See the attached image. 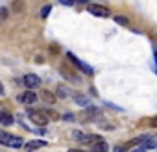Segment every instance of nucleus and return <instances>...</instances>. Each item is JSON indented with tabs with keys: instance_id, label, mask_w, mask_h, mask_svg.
Returning a JSON list of instances; mask_svg holds the SVG:
<instances>
[{
	"instance_id": "obj_12",
	"label": "nucleus",
	"mask_w": 157,
	"mask_h": 152,
	"mask_svg": "<svg viewBox=\"0 0 157 152\" xmlns=\"http://www.w3.org/2000/svg\"><path fill=\"white\" fill-rule=\"evenodd\" d=\"M107 150H109V145L105 141H100V143L93 145V150L91 152H107Z\"/></svg>"
},
{
	"instance_id": "obj_10",
	"label": "nucleus",
	"mask_w": 157,
	"mask_h": 152,
	"mask_svg": "<svg viewBox=\"0 0 157 152\" xmlns=\"http://www.w3.org/2000/svg\"><path fill=\"white\" fill-rule=\"evenodd\" d=\"M72 98H74V102L78 104V106H82V108H91V104H89V98L87 97H83V95H72Z\"/></svg>"
},
{
	"instance_id": "obj_14",
	"label": "nucleus",
	"mask_w": 157,
	"mask_h": 152,
	"mask_svg": "<svg viewBox=\"0 0 157 152\" xmlns=\"http://www.w3.org/2000/svg\"><path fill=\"white\" fill-rule=\"evenodd\" d=\"M50 11H52V6H50V4H46V6H43V10H41V17H43V19H46Z\"/></svg>"
},
{
	"instance_id": "obj_1",
	"label": "nucleus",
	"mask_w": 157,
	"mask_h": 152,
	"mask_svg": "<svg viewBox=\"0 0 157 152\" xmlns=\"http://www.w3.org/2000/svg\"><path fill=\"white\" fill-rule=\"evenodd\" d=\"M0 145H4L8 148H22L24 139H21L17 135H11V134H6V132L0 130Z\"/></svg>"
},
{
	"instance_id": "obj_5",
	"label": "nucleus",
	"mask_w": 157,
	"mask_h": 152,
	"mask_svg": "<svg viewBox=\"0 0 157 152\" xmlns=\"http://www.w3.org/2000/svg\"><path fill=\"white\" fill-rule=\"evenodd\" d=\"M87 10H89V13H91V15H96V17H111L109 8L100 6V4H89V6H87Z\"/></svg>"
},
{
	"instance_id": "obj_15",
	"label": "nucleus",
	"mask_w": 157,
	"mask_h": 152,
	"mask_svg": "<svg viewBox=\"0 0 157 152\" xmlns=\"http://www.w3.org/2000/svg\"><path fill=\"white\" fill-rule=\"evenodd\" d=\"M115 22H118V24H122V26H128V24H129V21H128L126 17H118V15L115 17Z\"/></svg>"
},
{
	"instance_id": "obj_6",
	"label": "nucleus",
	"mask_w": 157,
	"mask_h": 152,
	"mask_svg": "<svg viewBox=\"0 0 157 152\" xmlns=\"http://www.w3.org/2000/svg\"><path fill=\"white\" fill-rule=\"evenodd\" d=\"M22 84H24V87H28V89H35V87H39L41 86V78L37 74H24L22 76Z\"/></svg>"
},
{
	"instance_id": "obj_21",
	"label": "nucleus",
	"mask_w": 157,
	"mask_h": 152,
	"mask_svg": "<svg viewBox=\"0 0 157 152\" xmlns=\"http://www.w3.org/2000/svg\"><path fill=\"white\" fill-rule=\"evenodd\" d=\"M4 93H6V91H4V86H2V82H0V97H2Z\"/></svg>"
},
{
	"instance_id": "obj_11",
	"label": "nucleus",
	"mask_w": 157,
	"mask_h": 152,
	"mask_svg": "<svg viewBox=\"0 0 157 152\" xmlns=\"http://www.w3.org/2000/svg\"><path fill=\"white\" fill-rule=\"evenodd\" d=\"M15 121H13V115H10V113H0V124H4V126H11Z\"/></svg>"
},
{
	"instance_id": "obj_13",
	"label": "nucleus",
	"mask_w": 157,
	"mask_h": 152,
	"mask_svg": "<svg viewBox=\"0 0 157 152\" xmlns=\"http://www.w3.org/2000/svg\"><path fill=\"white\" fill-rule=\"evenodd\" d=\"M41 97H43L48 104H54V100H56V98H54V95H52V93H48V91H41Z\"/></svg>"
},
{
	"instance_id": "obj_16",
	"label": "nucleus",
	"mask_w": 157,
	"mask_h": 152,
	"mask_svg": "<svg viewBox=\"0 0 157 152\" xmlns=\"http://www.w3.org/2000/svg\"><path fill=\"white\" fill-rule=\"evenodd\" d=\"M57 95H59L61 98H67V97H68V93H67V89H65L63 86H59V87H57Z\"/></svg>"
},
{
	"instance_id": "obj_7",
	"label": "nucleus",
	"mask_w": 157,
	"mask_h": 152,
	"mask_svg": "<svg viewBox=\"0 0 157 152\" xmlns=\"http://www.w3.org/2000/svg\"><path fill=\"white\" fill-rule=\"evenodd\" d=\"M17 100H19L21 104H24V106H30V104H35V102H37V95H35L33 91H24V93H21V95L17 97Z\"/></svg>"
},
{
	"instance_id": "obj_3",
	"label": "nucleus",
	"mask_w": 157,
	"mask_h": 152,
	"mask_svg": "<svg viewBox=\"0 0 157 152\" xmlns=\"http://www.w3.org/2000/svg\"><path fill=\"white\" fill-rule=\"evenodd\" d=\"M28 119L33 122V124H37V126H46L48 124V117L44 115V111H41V110H28Z\"/></svg>"
},
{
	"instance_id": "obj_18",
	"label": "nucleus",
	"mask_w": 157,
	"mask_h": 152,
	"mask_svg": "<svg viewBox=\"0 0 157 152\" xmlns=\"http://www.w3.org/2000/svg\"><path fill=\"white\" fill-rule=\"evenodd\" d=\"M63 119H65L67 122H72V121H74V113H65V115H63Z\"/></svg>"
},
{
	"instance_id": "obj_20",
	"label": "nucleus",
	"mask_w": 157,
	"mask_h": 152,
	"mask_svg": "<svg viewBox=\"0 0 157 152\" xmlns=\"http://www.w3.org/2000/svg\"><path fill=\"white\" fill-rule=\"evenodd\" d=\"M61 4H63V6H72L70 0H61Z\"/></svg>"
},
{
	"instance_id": "obj_9",
	"label": "nucleus",
	"mask_w": 157,
	"mask_h": 152,
	"mask_svg": "<svg viewBox=\"0 0 157 152\" xmlns=\"http://www.w3.org/2000/svg\"><path fill=\"white\" fill-rule=\"evenodd\" d=\"M155 146H157V139H155L153 135H146V137H142L140 148H144V150H153Z\"/></svg>"
},
{
	"instance_id": "obj_19",
	"label": "nucleus",
	"mask_w": 157,
	"mask_h": 152,
	"mask_svg": "<svg viewBox=\"0 0 157 152\" xmlns=\"http://www.w3.org/2000/svg\"><path fill=\"white\" fill-rule=\"evenodd\" d=\"M115 152H128V148H126V146H117Z\"/></svg>"
},
{
	"instance_id": "obj_22",
	"label": "nucleus",
	"mask_w": 157,
	"mask_h": 152,
	"mask_svg": "<svg viewBox=\"0 0 157 152\" xmlns=\"http://www.w3.org/2000/svg\"><path fill=\"white\" fill-rule=\"evenodd\" d=\"M133 152H146L144 148H140V146H137V148H133Z\"/></svg>"
},
{
	"instance_id": "obj_23",
	"label": "nucleus",
	"mask_w": 157,
	"mask_h": 152,
	"mask_svg": "<svg viewBox=\"0 0 157 152\" xmlns=\"http://www.w3.org/2000/svg\"><path fill=\"white\" fill-rule=\"evenodd\" d=\"M68 152H85V150H80V148H72V150H68Z\"/></svg>"
},
{
	"instance_id": "obj_4",
	"label": "nucleus",
	"mask_w": 157,
	"mask_h": 152,
	"mask_svg": "<svg viewBox=\"0 0 157 152\" xmlns=\"http://www.w3.org/2000/svg\"><path fill=\"white\" fill-rule=\"evenodd\" d=\"M67 58H68V59H70V61H72L78 69H80L82 72H85L87 76H93V74H94V69H93L91 65H87V63H85V61H82L80 58H76L72 52H67Z\"/></svg>"
},
{
	"instance_id": "obj_17",
	"label": "nucleus",
	"mask_w": 157,
	"mask_h": 152,
	"mask_svg": "<svg viewBox=\"0 0 157 152\" xmlns=\"http://www.w3.org/2000/svg\"><path fill=\"white\" fill-rule=\"evenodd\" d=\"M8 17V8H0V21H6Z\"/></svg>"
},
{
	"instance_id": "obj_2",
	"label": "nucleus",
	"mask_w": 157,
	"mask_h": 152,
	"mask_svg": "<svg viewBox=\"0 0 157 152\" xmlns=\"http://www.w3.org/2000/svg\"><path fill=\"white\" fill-rule=\"evenodd\" d=\"M74 139L78 143H83V145H96L100 141H104L100 135L96 134H83V132H74Z\"/></svg>"
},
{
	"instance_id": "obj_8",
	"label": "nucleus",
	"mask_w": 157,
	"mask_h": 152,
	"mask_svg": "<svg viewBox=\"0 0 157 152\" xmlns=\"http://www.w3.org/2000/svg\"><path fill=\"white\" fill-rule=\"evenodd\" d=\"M22 146H24L26 152H33V150H39V148L46 146V141H43V139H32V141H26Z\"/></svg>"
}]
</instances>
